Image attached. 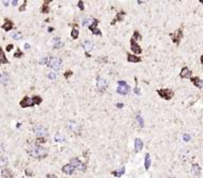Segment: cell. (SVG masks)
Wrapping results in <instances>:
<instances>
[{
  "instance_id": "obj_1",
  "label": "cell",
  "mask_w": 203,
  "mask_h": 178,
  "mask_svg": "<svg viewBox=\"0 0 203 178\" xmlns=\"http://www.w3.org/2000/svg\"><path fill=\"white\" fill-rule=\"evenodd\" d=\"M27 152L30 156L36 159H42L48 156V149L41 147L40 144H30L27 149Z\"/></svg>"
},
{
  "instance_id": "obj_2",
  "label": "cell",
  "mask_w": 203,
  "mask_h": 178,
  "mask_svg": "<svg viewBox=\"0 0 203 178\" xmlns=\"http://www.w3.org/2000/svg\"><path fill=\"white\" fill-rule=\"evenodd\" d=\"M157 93L159 94L160 98L164 99V100H172L174 98V91L172 89H169V88H162V89H158Z\"/></svg>"
},
{
  "instance_id": "obj_3",
  "label": "cell",
  "mask_w": 203,
  "mask_h": 178,
  "mask_svg": "<svg viewBox=\"0 0 203 178\" xmlns=\"http://www.w3.org/2000/svg\"><path fill=\"white\" fill-rule=\"evenodd\" d=\"M170 37H172V40L174 44H176L177 46H179L181 39L183 38V28H179L176 32L174 33H170Z\"/></svg>"
},
{
  "instance_id": "obj_4",
  "label": "cell",
  "mask_w": 203,
  "mask_h": 178,
  "mask_svg": "<svg viewBox=\"0 0 203 178\" xmlns=\"http://www.w3.org/2000/svg\"><path fill=\"white\" fill-rule=\"evenodd\" d=\"M118 89H116L118 93H120L122 95H125L130 92V87H129L128 84L126 83V82H124V81H118Z\"/></svg>"
},
{
  "instance_id": "obj_5",
  "label": "cell",
  "mask_w": 203,
  "mask_h": 178,
  "mask_svg": "<svg viewBox=\"0 0 203 178\" xmlns=\"http://www.w3.org/2000/svg\"><path fill=\"white\" fill-rule=\"evenodd\" d=\"M61 64H63V61L61 59H58V57H51L48 63V66L53 69V70L58 71L61 68Z\"/></svg>"
},
{
  "instance_id": "obj_6",
  "label": "cell",
  "mask_w": 203,
  "mask_h": 178,
  "mask_svg": "<svg viewBox=\"0 0 203 178\" xmlns=\"http://www.w3.org/2000/svg\"><path fill=\"white\" fill-rule=\"evenodd\" d=\"M70 163L72 164L76 170H78V171H80V172H86V170H87L86 163L82 162L78 158H72L70 160Z\"/></svg>"
},
{
  "instance_id": "obj_7",
  "label": "cell",
  "mask_w": 203,
  "mask_h": 178,
  "mask_svg": "<svg viewBox=\"0 0 203 178\" xmlns=\"http://www.w3.org/2000/svg\"><path fill=\"white\" fill-rule=\"evenodd\" d=\"M33 132L37 137H46L47 135H48V129L40 124L35 125V126L33 127Z\"/></svg>"
},
{
  "instance_id": "obj_8",
  "label": "cell",
  "mask_w": 203,
  "mask_h": 178,
  "mask_svg": "<svg viewBox=\"0 0 203 178\" xmlns=\"http://www.w3.org/2000/svg\"><path fill=\"white\" fill-rule=\"evenodd\" d=\"M99 23V19H93L92 23H90L88 27H89V30L92 32V34H93V35H99V36H102V32L99 31V29L97 28Z\"/></svg>"
},
{
  "instance_id": "obj_9",
  "label": "cell",
  "mask_w": 203,
  "mask_h": 178,
  "mask_svg": "<svg viewBox=\"0 0 203 178\" xmlns=\"http://www.w3.org/2000/svg\"><path fill=\"white\" fill-rule=\"evenodd\" d=\"M96 86H97V90L99 92H104L107 89V81L104 80L102 76H97L96 78Z\"/></svg>"
},
{
  "instance_id": "obj_10",
  "label": "cell",
  "mask_w": 203,
  "mask_h": 178,
  "mask_svg": "<svg viewBox=\"0 0 203 178\" xmlns=\"http://www.w3.org/2000/svg\"><path fill=\"white\" fill-rule=\"evenodd\" d=\"M67 128L69 132L71 133H74L75 135H80V127L77 123H75L74 121H69L67 125Z\"/></svg>"
},
{
  "instance_id": "obj_11",
  "label": "cell",
  "mask_w": 203,
  "mask_h": 178,
  "mask_svg": "<svg viewBox=\"0 0 203 178\" xmlns=\"http://www.w3.org/2000/svg\"><path fill=\"white\" fill-rule=\"evenodd\" d=\"M19 105L21 106L22 108H26V107H32L35 105V102H34L33 98H29V97H24L21 101L19 102Z\"/></svg>"
},
{
  "instance_id": "obj_12",
  "label": "cell",
  "mask_w": 203,
  "mask_h": 178,
  "mask_svg": "<svg viewBox=\"0 0 203 178\" xmlns=\"http://www.w3.org/2000/svg\"><path fill=\"white\" fill-rule=\"evenodd\" d=\"M130 48L135 54H141V53H142V48H141L140 45L137 42V40H135V39H133L132 37H131V39H130Z\"/></svg>"
},
{
  "instance_id": "obj_13",
  "label": "cell",
  "mask_w": 203,
  "mask_h": 178,
  "mask_svg": "<svg viewBox=\"0 0 203 178\" xmlns=\"http://www.w3.org/2000/svg\"><path fill=\"white\" fill-rule=\"evenodd\" d=\"M191 70L188 68V67H183L181 69V72H180V78H191Z\"/></svg>"
},
{
  "instance_id": "obj_14",
  "label": "cell",
  "mask_w": 203,
  "mask_h": 178,
  "mask_svg": "<svg viewBox=\"0 0 203 178\" xmlns=\"http://www.w3.org/2000/svg\"><path fill=\"white\" fill-rule=\"evenodd\" d=\"M13 28H14V22H13L11 19H9V18H5L4 23L1 26V29L4 30V31H7V32H9V31H11Z\"/></svg>"
},
{
  "instance_id": "obj_15",
  "label": "cell",
  "mask_w": 203,
  "mask_h": 178,
  "mask_svg": "<svg viewBox=\"0 0 203 178\" xmlns=\"http://www.w3.org/2000/svg\"><path fill=\"white\" fill-rule=\"evenodd\" d=\"M61 171H63L65 174H67V175H73V174H74V171H75V168L71 163H69V164L64 166L63 168H61Z\"/></svg>"
},
{
  "instance_id": "obj_16",
  "label": "cell",
  "mask_w": 203,
  "mask_h": 178,
  "mask_svg": "<svg viewBox=\"0 0 203 178\" xmlns=\"http://www.w3.org/2000/svg\"><path fill=\"white\" fill-rule=\"evenodd\" d=\"M142 61L140 56H137V55H133V54L130 53H127V62L129 63H133V64H137V63H140Z\"/></svg>"
},
{
  "instance_id": "obj_17",
  "label": "cell",
  "mask_w": 203,
  "mask_h": 178,
  "mask_svg": "<svg viewBox=\"0 0 203 178\" xmlns=\"http://www.w3.org/2000/svg\"><path fill=\"white\" fill-rule=\"evenodd\" d=\"M191 82L194 84V85L198 87L199 89H202L203 88V81H201L198 76H195V78H191Z\"/></svg>"
},
{
  "instance_id": "obj_18",
  "label": "cell",
  "mask_w": 203,
  "mask_h": 178,
  "mask_svg": "<svg viewBox=\"0 0 203 178\" xmlns=\"http://www.w3.org/2000/svg\"><path fill=\"white\" fill-rule=\"evenodd\" d=\"M126 16V13L124 12V11H121V12H118V14H116V16H115V18H114L113 20H112V22H111V25H114L115 22H118V21H123V19H124V17Z\"/></svg>"
},
{
  "instance_id": "obj_19",
  "label": "cell",
  "mask_w": 203,
  "mask_h": 178,
  "mask_svg": "<svg viewBox=\"0 0 203 178\" xmlns=\"http://www.w3.org/2000/svg\"><path fill=\"white\" fill-rule=\"evenodd\" d=\"M9 81H10V76L7 72H3V73L0 74V84H2V85H7L9 83Z\"/></svg>"
},
{
  "instance_id": "obj_20",
  "label": "cell",
  "mask_w": 203,
  "mask_h": 178,
  "mask_svg": "<svg viewBox=\"0 0 203 178\" xmlns=\"http://www.w3.org/2000/svg\"><path fill=\"white\" fill-rule=\"evenodd\" d=\"M64 46V42H61V37H55L53 38V48L54 49H59Z\"/></svg>"
},
{
  "instance_id": "obj_21",
  "label": "cell",
  "mask_w": 203,
  "mask_h": 178,
  "mask_svg": "<svg viewBox=\"0 0 203 178\" xmlns=\"http://www.w3.org/2000/svg\"><path fill=\"white\" fill-rule=\"evenodd\" d=\"M191 172L195 176H200L201 174V168L198 163H194L191 166Z\"/></svg>"
},
{
  "instance_id": "obj_22",
  "label": "cell",
  "mask_w": 203,
  "mask_h": 178,
  "mask_svg": "<svg viewBox=\"0 0 203 178\" xmlns=\"http://www.w3.org/2000/svg\"><path fill=\"white\" fill-rule=\"evenodd\" d=\"M3 64H9V59H7L2 48L0 47V65H3Z\"/></svg>"
},
{
  "instance_id": "obj_23",
  "label": "cell",
  "mask_w": 203,
  "mask_h": 178,
  "mask_svg": "<svg viewBox=\"0 0 203 178\" xmlns=\"http://www.w3.org/2000/svg\"><path fill=\"white\" fill-rule=\"evenodd\" d=\"M134 149L135 152H140L143 149V142L141 139H135L134 141Z\"/></svg>"
},
{
  "instance_id": "obj_24",
  "label": "cell",
  "mask_w": 203,
  "mask_h": 178,
  "mask_svg": "<svg viewBox=\"0 0 203 178\" xmlns=\"http://www.w3.org/2000/svg\"><path fill=\"white\" fill-rule=\"evenodd\" d=\"M7 163H9V161H7V157L0 156V171L5 168L7 166Z\"/></svg>"
},
{
  "instance_id": "obj_25",
  "label": "cell",
  "mask_w": 203,
  "mask_h": 178,
  "mask_svg": "<svg viewBox=\"0 0 203 178\" xmlns=\"http://www.w3.org/2000/svg\"><path fill=\"white\" fill-rule=\"evenodd\" d=\"M83 47H84V49L86 50V52H89L93 49V44H92V42L87 40V42H85L84 44H83Z\"/></svg>"
},
{
  "instance_id": "obj_26",
  "label": "cell",
  "mask_w": 203,
  "mask_h": 178,
  "mask_svg": "<svg viewBox=\"0 0 203 178\" xmlns=\"http://www.w3.org/2000/svg\"><path fill=\"white\" fill-rule=\"evenodd\" d=\"M0 175L2 176V177H10V178H12V177H14V175L12 174V172L10 171V170H7V168H3V170H1V174Z\"/></svg>"
},
{
  "instance_id": "obj_27",
  "label": "cell",
  "mask_w": 203,
  "mask_h": 178,
  "mask_svg": "<svg viewBox=\"0 0 203 178\" xmlns=\"http://www.w3.org/2000/svg\"><path fill=\"white\" fill-rule=\"evenodd\" d=\"M75 27H76V25H74V28L71 30V36H72L73 39H77L78 36H80V32H78V30Z\"/></svg>"
},
{
  "instance_id": "obj_28",
  "label": "cell",
  "mask_w": 203,
  "mask_h": 178,
  "mask_svg": "<svg viewBox=\"0 0 203 178\" xmlns=\"http://www.w3.org/2000/svg\"><path fill=\"white\" fill-rule=\"evenodd\" d=\"M40 13L41 14H48V13H50V7H49V4L44 3L42 7H41V9H40Z\"/></svg>"
},
{
  "instance_id": "obj_29",
  "label": "cell",
  "mask_w": 203,
  "mask_h": 178,
  "mask_svg": "<svg viewBox=\"0 0 203 178\" xmlns=\"http://www.w3.org/2000/svg\"><path fill=\"white\" fill-rule=\"evenodd\" d=\"M150 164H151V160H150V155L149 154H146L145 156V168L146 170H148V168H150Z\"/></svg>"
},
{
  "instance_id": "obj_30",
  "label": "cell",
  "mask_w": 203,
  "mask_h": 178,
  "mask_svg": "<svg viewBox=\"0 0 203 178\" xmlns=\"http://www.w3.org/2000/svg\"><path fill=\"white\" fill-rule=\"evenodd\" d=\"M124 173H125V168H121L120 171H113L111 174L113 176H115V177H121L122 175H124Z\"/></svg>"
},
{
  "instance_id": "obj_31",
  "label": "cell",
  "mask_w": 203,
  "mask_h": 178,
  "mask_svg": "<svg viewBox=\"0 0 203 178\" xmlns=\"http://www.w3.org/2000/svg\"><path fill=\"white\" fill-rule=\"evenodd\" d=\"M54 140H55L56 142H63V141H65V137H63L59 133H57V134L55 135V137H54Z\"/></svg>"
},
{
  "instance_id": "obj_32",
  "label": "cell",
  "mask_w": 203,
  "mask_h": 178,
  "mask_svg": "<svg viewBox=\"0 0 203 178\" xmlns=\"http://www.w3.org/2000/svg\"><path fill=\"white\" fill-rule=\"evenodd\" d=\"M132 38L135 39V40H141V39H142V35L139 33V31H137V30H135V31L133 32V34H132Z\"/></svg>"
},
{
  "instance_id": "obj_33",
  "label": "cell",
  "mask_w": 203,
  "mask_h": 178,
  "mask_svg": "<svg viewBox=\"0 0 203 178\" xmlns=\"http://www.w3.org/2000/svg\"><path fill=\"white\" fill-rule=\"evenodd\" d=\"M34 100V102H35V105H39L41 102H42V98L41 97H39V95H34V97H32Z\"/></svg>"
},
{
  "instance_id": "obj_34",
  "label": "cell",
  "mask_w": 203,
  "mask_h": 178,
  "mask_svg": "<svg viewBox=\"0 0 203 178\" xmlns=\"http://www.w3.org/2000/svg\"><path fill=\"white\" fill-rule=\"evenodd\" d=\"M12 37L14 39H16V40H18V39L22 38V34L20 33V32H15V33H13L12 34Z\"/></svg>"
},
{
  "instance_id": "obj_35",
  "label": "cell",
  "mask_w": 203,
  "mask_h": 178,
  "mask_svg": "<svg viewBox=\"0 0 203 178\" xmlns=\"http://www.w3.org/2000/svg\"><path fill=\"white\" fill-rule=\"evenodd\" d=\"M27 3H28L27 0H23V3H22L21 7H19L18 11H19V12H23V11H26V7H27Z\"/></svg>"
},
{
  "instance_id": "obj_36",
  "label": "cell",
  "mask_w": 203,
  "mask_h": 178,
  "mask_svg": "<svg viewBox=\"0 0 203 178\" xmlns=\"http://www.w3.org/2000/svg\"><path fill=\"white\" fill-rule=\"evenodd\" d=\"M137 121H138V123H139V125H140V127H143V126H144V121H143L142 117H141L140 115L137 116Z\"/></svg>"
},
{
  "instance_id": "obj_37",
  "label": "cell",
  "mask_w": 203,
  "mask_h": 178,
  "mask_svg": "<svg viewBox=\"0 0 203 178\" xmlns=\"http://www.w3.org/2000/svg\"><path fill=\"white\" fill-rule=\"evenodd\" d=\"M77 7H78V9H80V11H84L85 10V4H84V1H83V0H78Z\"/></svg>"
},
{
  "instance_id": "obj_38",
  "label": "cell",
  "mask_w": 203,
  "mask_h": 178,
  "mask_svg": "<svg viewBox=\"0 0 203 178\" xmlns=\"http://www.w3.org/2000/svg\"><path fill=\"white\" fill-rule=\"evenodd\" d=\"M22 55H23V53L21 52V50L17 49V51L15 52V54H14V57H16V59H19V57H21Z\"/></svg>"
},
{
  "instance_id": "obj_39",
  "label": "cell",
  "mask_w": 203,
  "mask_h": 178,
  "mask_svg": "<svg viewBox=\"0 0 203 178\" xmlns=\"http://www.w3.org/2000/svg\"><path fill=\"white\" fill-rule=\"evenodd\" d=\"M72 73H73V72L71 70H68V71H66L65 73H64V76H65L66 80H69V78L72 75Z\"/></svg>"
},
{
  "instance_id": "obj_40",
  "label": "cell",
  "mask_w": 203,
  "mask_h": 178,
  "mask_svg": "<svg viewBox=\"0 0 203 178\" xmlns=\"http://www.w3.org/2000/svg\"><path fill=\"white\" fill-rule=\"evenodd\" d=\"M82 25L84 26V27H86V26H89L90 25V23H89V19H88V18H84V19H83Z\"/></svg>"
},
{
  "instance_id": "obj_41",
  "label": "cell",
  "mask_w": 203,
  "mask_h": 178,
  "mask_svg": "<svg viewBox=\"0 0 203 178\" xmlns=\"http://www.w3.org/2000/svg\"><path fill=\"white\" fill-rule=\"evenodd\" d=\"M45 142H47V140L45 139V137H38L37 143H45Z\"/></svg>"
},
{
  "instance_id": "obj_42",
  "label": "cell",
  "mask_w": 203,
  "mask_h": 178,
  "mask_svg": "<svg viewBox=\"0 0 203 178\" xmlns=\"http://www.w3.org/2000/svg\"><path fill=\"white\" fill-rule=\"evenodd\" d=\"M48 78H51V80H55V78H56L55 72H51V73H49Z\"/></svg>"
},
{
  "instance_id": "obj_43",
  "label": "cell",
  "mask_w": 203,
  "mask_h": 178,
  "mask_svg": "<svg viewBox=\"0 0 203 178\" xmlns=\"http://www.w3.org/2000/svg\"><path fill=\"white\" fill-rule=\"evenodd\" d=\"M47 63H49V62H48V57H44V59L40 61V65H46Z\"/></svg>"
},
{
  "instance_id": "obj_44",
  "label": "cell",
  "mask_w": 203,
  "mask_h": 178,
  "mask_svg": "<svg viewBox=\"0 0 203 178\" xmlns=\"http://www.w3.org/2000/svg\"><path fill=\"white\" fill-rule=\"evenodd\" d=\"M1 1H2V3H3L4 7H7V5L10 4V0H1Z\"/></svg>"
},
{
  "instance_id": "obj_45",
  "label": "cell",
  "mask_w": 203,
  "mask_h": 178,
  "mask_svg": "<svg viewBox=\"0 0 203 178\" xmlns=\"http://www.w3.org/2000/svg\"><path fill=\"white\" fill-rule=\"evenodd\" d=\"M13 48H14V46H13V45H7V51L10 52L11 50L13 49Z\"/></svg>"
},
{
  "instance_id": "obj_46",
  "label": "cell",
  "mask_w": 203,
  "mask_h": 178,
  "mask_svg": "<svg viewBox=\"0 0 203 178\" xmlns=\"http://www.w3.org/2000/svg\"><path fill=\"white\" fill-rule=\"evenodd\" d=\"M191 140V136L188 135H184V141H189Z\"/></svg>"
},
{
  "instance_id": "obj_47",
  "label": "cell",
  "mask_w": 203,
  "mask_h": 178,
  "mask_svg": "<svg viewBox=\"0 0 203 178\" xmlns=\"http://www.w3.org/2000/svg\"><path fill=\"white\" fill-rule=\"evenodd\" d=\"M134 90V92H135V94H138V95H140V90H139V88H138V86H135V88L133 89Z\"/></svg>"
},
{
  "instance_id": "obj_48",
  "label": "cell",
  "mask_w": 203,
  "mask_h": 178,
  "mask_svg": "<svg viewBox=\"0 0 203 178\" xmlns=\"http://www.w3.org/2000/svg\"><path fill=\"white\" fill-rule=\"evenodd\" d=\"M115 106H116L118 108H122V107H124V104H122V103H118V104H116Z\"/></svg>"
},
{
  "instance_id": "obj_49",
  "label": "cell",
  "mask_w": 203,
  "mask_h": 178,
  "mask_svg": "<svg viewBox=\"0 0 203 178\" xmlns=\"http://www.w3.org/2000/svg\"><path fill=\"white\" fill-rule=\"evenodd\" d=\"M17 3H18V0H13V2H12V5L13 7H16Z\"/></svg>"
},
{
  "instance_id": "obj_50",
  "label": "cell",
  "mask_w": 203,
  "mask_h": 178,
  "mask_svg": "<svg viewBox=\"0 0 203 178\" xmlns=\"http://www.w3.org/2000/svg\"><path fill=\"white\" fill-rule=\"evenodd\" d=\"M52 1H53V0H44V3H46V4H50Z\"/></svg>"
},
{
  "instance_id": "obj_51",
  "label": "cell",
  "mask_w": 203,
  "mask_h": 178,
  "mask_svg": "<svg viewBox=\"0 0 203 178\" xmlns=\"http://www.w3.org/2000/svg\"><path fill=\"white\" fill-rule=\"evenodd\" d=\"M3 151H4V147H3L2 143H0V153H2Z\"/></svg>"
},
{
  "instance_id": "obj_52",
  "label": "cell",
  "mask_w": 203,
  "mask_h": 178,
  "mask_svg": "<svg viewBox=\"0 0 203 178\" xmlns=\"http://www.w3.org/2000/svg\"><path fill=\"white\" fill-rule=\"evenodd\" d=\"M26 174H27V176H33V174H32L31 172H29V171H28V170H27V171H26Z\"/></svg>"
},
{
  "instance_id": "obj_53",
  "label": "cell",
  "mask_w": 203,
  "mask_h": 178,
  "mask_svg": "<svg viewBox=\"0 0 203 178\" xmlns=\"http://www.w3.org/2000/svg\"><path fill=\"white\" fill-rule=\"evenodd\" d=\"M200 63H201V65L203 66V54L201 55V57H200Z\"/></svg>"
},
{
  "instance_id": "obj_54",
  "label": "cell",
  "mask_w": 203,
  "mask_h": 178,
  "mask_svg": "<svg viewBox=\"0 0 203 178\" xmlns=\"http://www.w3.org/2000/svg\"><path fill=\"white\" fill-rule=\"evenodd\" d=\"M53 28H52V27H50V28H48V32H50V33H51V32H53Z\"/></svg>"
},
{
  "instance_id": "obj_55",
  "label": "cell",
  "mask_w": 203,
  "mask_h": 178,
  "mask_svg": "<svg viewBox=\"0 0 203 178\" xmlns=\"http://www.w3.org/2000/svg\"><path fill=\"white\" fill-rule=\"evenodd\" d=\"M24 48H26V49H29V48H30V45H29V44H26V45H24Z\"/></svg>"
},
{
  "instance_id": "obj_56",
  "label": "cell",
  "mask_w": 203,
  "mask_h": 178,
  "mask_svg": "<svg viewBox=\"0 0 203 178\" xmlns=\"http://www.w3.org/2000/svg\"><path fill=\"white\" fill-rule=\"evenodd\" d=\"M47 177H56L55 175H47Z\"/></svg>"
},
{
  "instance_id": "obj_57",
  "label": "cell",
  "mask_w": 203,
  "mask_h": 178,
  "mask_svg": "<svg viewBox=\"0 0 203 178\" xmlns=\"http://www.w3.org/2000/svg\"><path fill=\"white\" fill-rule=\"evenodd\" d=\"M199 2H200L201 4H203V0H199Z\"/></svg>"
},
{
  "instance_id": "obj_58",
  "label": "cell",
  "mask_w": 203,
  "mask_h": 178,
  "mask_svg": "<svg viewBox=\"0 0 203 178\" xmlns=\"http://www.w3.org/2000/svg\"><path fill=\"white\" fill-rule=\"evenodd\" d=\"M179 1H181V0H179Z\"/></svg>"
}]
</instances>
